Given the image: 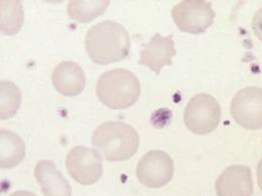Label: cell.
I'll list each match as a JSON object with an SVG mask.
<instances>
[{"instance_id": "1", "label": "cell", "mask_w": 262, "mask_h": 196, "mask_svg": "<svg viewBox=\"0 0 262 196\" xmlns=\"http://www.w3.org/2000/svg\"><path fill=\"white\" fill-rule=\"evenodd\" d=\"M85 48L89 57L96 64L106 65L118 62L129 54V35L122 24L104 20L88 30Z\"/></svg>"}, {"instance_id": "2", "label": "cell", "mask_w": 262, "mask_h": 196, "mask_svg": "<svg viewBox=\"0 0 262 196\" xmlns=\"http://www.w3.org/2000/svg\"><path fill=\"white\" fill-rule=\"evenodd\" d=\"M92 144L106 160L121 161L130 159L137 152L139 137L130 125L119 121H108L95 129Z\"/></svg>"}, {"instance_id": "3", "label": "cell", "mask_w": 262, "mask_h": 196, "mask_svg": "<svg viewBox=\"0 0 262 196\" xmlns=\"http://www.w3.org/2000/svg\"><path fill=\"white\" fill-rule=\"evenodd\" d=\"M96 92L99 100L107 107L124 109L138 100L141 85L132 72L122 68H116L106 71L99 77Z\"/></svg>"}, {"instance_id": "4", "label": "cell", "mask_w": 262, "mask_h": 196, "mask_svg": "<svg viewBox=\"0 0 262 196\" xmlns=\"http://www.w3.org/2000/svg\"><path fill=\"white\" fill-rule=\"evenodd\" d=\"M221 117V109L217 100L212 95L198 93L189 101L184 110V121L192 132L205 135L218 126Z\"/></svg>"}, {"instance_id": "5", "label": "cell", "mask_w": 262, "mask_h": 196, "mask_svg": "<svg viewBox=\"0 0 262 196\" xmlns=\"http://www.w3.org/2000/svg\"><path fill=\"white\" fill-rule=\"evenodd\" d=\"M171 16L178 29L193 34L205 32L214 22L216 14L209 1H182L171 11Z\"/></svg>"}, {"instance_id": "6", "label": "cell", "mask_w": 262, "mask_h": 196, "mask_svg": "<svg viewBox=\"0 0 262 196\" xmlns=\"http://www.w3.org/2000/svg\"><path fill=\"white\" fill-rule=\"evenodd\" d=\"M71 177L81 185H90L97 182L102 172V158L97 150L79 145L68 153L66 161Z\"/></svg>"}, {"instance_id": "7", "label": "cell", "mask_w": 262, "mask_h": 196, "mask_svg": "<svg viewBox=\"0 0 262 196\" xmlns=\"http://www.w3.org/2000/svg\"><path fill=\"white\" fill-rule=\"evenodd\" d=\"M230 113L235 121L245 129L262 128V89L251 86L239 90L232 100Z\"/></svg>"}, {"instance_id": "8", "label": "cell", "mask_w": 262, "mask_h": 196, "mask_svg": "<svg viewBox=\"0 0 262 196\" xmlns=\"http://www.w3.org/2000/svg\"><path fill=\"white\" fill-rule=\"evenodd\" d=\"M173 162L169 155L161 150H152L139 160L136 173L138 180L149 188H160L172 178Z\"/></svg>"}, {"instance_id": "9", "label": "cell", "mask_w": 262, "mask_h": 196, "mask_svg": "<svg viewBox=\"0 0 262 196\" xmlns=\"http://www.w3.org/2000/svg\"><path fill=\"white\" fill-rule=\"evenodd\" d=\"M173 35L162 36L156 33L147 43L142 44L139 65H144L158 76L162 67L172 64V58L177 54Z\"/></svg>"}, {"instance_id": "10", "label": "cell", "mask_w": 262, "mask_h": 196, "mask_svg": "<svg viewBox=\"0 0 262 196\" xmlns=\"http://www.w3.org/2000/svg\"><path fill=\"white\" fill-rule=\"evenodd\" d=\"M215 188L217 196H251L253 192L251 169L242 165L227 167L217 178Z\"/></svg>"}, {"instance_id": "11", "label": "cell", "mask_w": 262, "mask_h": 196, "mask_svg": "<svg viewBox=\"0 0 262 196\" xmlns=\"http://www.w3.org/2000/svg\"><path fill=\"white\" fill-rule=\"evenodd\" d=\"M34 176L44 196H72V187L54 162L39 160L34 169Z\"/></svg>"}, {"instance_id": "12", "label": "cell", "mask_w": 262, "mask_h": 196, "mask_svg": "<svg viewBox=\"0 0 262 196\" xmlns=\"http://www.w3.org/2000/svg\"><path fill=\"white\" fill-rule=\"evenodd\" d=\"M52 81L54 87L60 93L67 96H74L83 90L85 76L78 63L63 61L55 67Z\"/></svg>"}, {"instance_id": "13", "label": "cell", "mask_w": 262, "mask_h": 196, "mask_svg": "<svg viewBox=\"0 0 262 196\" xmlns=\"http://www.w3.org/2000/svg\"><path fill=\"white\" fill-rule=\"evenodd\" d=\"M24 141L14 132L1 129L0 131V166L10 169L18 165L24 159Z\"/></svg>"}, {"instance_id": "14", "label": "cell", "mask_w": 262, "mask_h": 196, "mask_svg": "<svg viewBox=\"0 0 262 196\" xmlns=\"http://www.w3.org/2000/svg\"><path fill=\"white\" fill-rule=\"evenodd\" d=\"M0 30L5 35L16 34L24 21V9L20 1H0Z\"/></svg>"}, {"instance_id": "15", "label": "cell", "mask_w": 262, "mask_h": 196, "mask_svg": "<svg viewBox=\"0 0 262 196\" xmlns=\"http://www.w3.org/2000/svg\"><path fill=\"white\" fill-rule=\"evenodd\" d=\"M109 1H71L67 7L69 17L80 22L92 20L102 14L107 9Z\"/></svg>"}, {"instance_id": "16", "label": "cell", "mask_w": 262, "mask_h": 196, "mask_svg": "<svg viewBox=\"0 0 262 196\" xmlns=\"http://www.w3.org/2000/svg\"><path fill=\"white\" fill-rule=\"evenodd\" d=\"M0 118L5 120L13 117L21 102V92L13 82L7 80L0 82Z\"/></svg>"}, {"instance_id": "17", "label": "cell", "mask_w": 262, "mask_h": 196, "mask_svg": "<svg viewBox=\"0 0 262 196\" xmlns=\"http://www.w3.org/2000/svg\"><path fill=\"white\" fill-rule=\"evenodd\" d=\"M251 27L254 35L262 41V7L254 14L252 19Z\"/></svg>"}, {"instance_id": "18", "label": "cell", "mask_w": 262, "mask_h": 196, "mask_svg": "<svg viewBox=\"0 0 262 196\" xmlns=\"http://www.w3.org/2000/svg\"><path fill=\"white\" fill-rule=\"evenodd\" d=\"M257 177L258 186L262 190V159L259 160L257 164Z\"/></svg>"}, {"instance_id": "19", "label": "cell", "mask_w": 262, "mask_h": 196, "mask_svg": "<svg viewBox=\"0 0 262 196\" xmlns=\"http://www.w3.org/2000/svg\"><path fill=\"white\" fill-rule=\"evenodd\" d=\"M9 196H37L35 193L26 190H17L11 193Z\"/></svg>"}]
</instances>
